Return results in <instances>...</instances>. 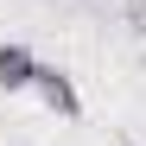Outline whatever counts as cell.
<instances>
[{"instance_id":"obj_2","label":"cell","mask_w":146,"mask_h":146,"mask_svg":"<svg viewBox=\"0 0 146 146\" xmlns=\"http://www.w3.org/2000/svg\"><path fill=\"white\" fill-rule=\"evenodd\" d=\"M32 83H38L32 44H0V89H7V95H26Z\"/></svg>"},{"instance_id":"obj_1","label":"cell","mask_w":146,"mask_h":146,"mask_svg":"<svg viewBox=\"0 0 146 146\" xmlns=\"http://www.w3.org/2000/svg\"><path fill=\"white\" fill-rule=\"evenodd\" d=\"M32 95H38L51 114H64V121H76V114H83V95H76V83H70V70H57V64H38Z\"/></svg>"}]
</instances>
